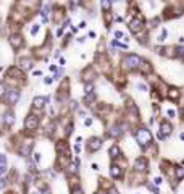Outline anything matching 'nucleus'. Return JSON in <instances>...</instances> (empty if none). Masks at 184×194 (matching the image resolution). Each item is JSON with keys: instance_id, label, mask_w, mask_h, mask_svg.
I'll return each mask as SVG.
<instances>
[{"instance_id": "obj_1", "label": "nucleus", "mask_w": 184, "mask_h": 194, "mask_svg": "<svg viewBox=\"0 0 184 194\" xmlns=\"http://www.w3.org/2000/svg\"><path fill=\"white\" fill-rule=\"evenodd\" d=\"M136 139L139 142V146L142 147H147V146L152 144V134L147 128H139L136 131Z\"/></svg>"}, {"instance_id": "obj_2", "label": "nucleus", "mask_w": 184, "mask_h": 194, "mask_svg": "<svg viewBox=\"0 0 184 194\" xmlns=\"http://www.w3.org/2000/svg\"><path fill=\"white\" fill-rule=\"evenodd\" d=\"M123 63L126 66H129V68H132V70H136V68H139L141 63H142V58L139 57V55H128L124 60H123Z\"/></svg>"}, {"instance_id": "obj_3", "label": "nucleus", "mask_w": 184, "mask_h": 194, "mask_svg": "<svg viewBox=\"0 0 184 194\" xmlns=\"http://www.w3.org/2000/svg\"><path fill=\"white\" fill-rule=\"evenodd\" d=\"M20 95H21V92L18 91V89H10V91L5 94V99H7V102H8L10 105H15V103L20 100Z\"/></svg>"}, {"instance_id": "obj_4", "label": "nucleus", "mask_w": 184, "mask_h": 194, "mask_svg": "<svg viewBox=\"0 0 184 194\" xmlns=\"http://www.w3.org/2000/svg\"><path fill=\"white\" fill-rule=\"evenodd\" d=\"M173 133V126L168 121H162L160 123V139H165L166 136H170Z\"/></svg>"}, {"instance_id": "obj_5", "label": "nucleus", "mask_w": 184, "mask_h": 194, "mask_svg": "<svg viewBox=\"0 0 184 194\" xmlns=\"http://www.w3.org/2000/svg\"><path fill=\"white\" fill-rule=\"evenodd\" d=\"M24 126H26V129H31V131L37 129V126H39V118H37L36 115H29L24 120Z\"/></svg>"}, {"instance_id": "obj_6", "label": "nucleus", "mask_w": 184, "mask_h": 194, "mask_svg": "<svg viewBox=\"0 0 184 194\" xmlns=\"http://www.w3.org/2000/svg\"><path fill=\"white\" fill-rule=\"evenodd\" d=\"M142 28H144V20L142 18H132V20L129 21V29H131L132 33H139Z\"/></svg>"}, {"instance_id": "obj_7", "label": "nucleus", "mask_w": 184, "mask_h": 194, "mask_svg": "<svg viewBox=\"0 0 184 194\" xmlns=\"http://www.w3.org/2000/svg\"><path fill=\"white\" fill-rule=\"evenodd\" d=\"M23 36L21 34H12L10 36V44H12L13 49H21L23 47Z\"/></svg>"}, {"instance_id": "obj_8", "label": "nucleus", "mask_w": 184, "mask_h": 194, "mask_svg": "<svg viewBox=\"0 0 184 194\" xmlns=\"http://www.w3.org/2000/svg\"><path fill=\"white\" fill-rule=\"evenodd\" d=\"M87 146H89L90 152H95V150H98V149L102 147V139H100V138H90Z\"/></svg>"}, {"instance_id": "obj_9", "label": "nucleus", "mask_w": 184, "mask_h": 194, "mask_svg": "<svg viewBox=\"0 0 184 194\" xmlns=\"http://www.w3.org/2000/svg\"><path fill=\"white\" fill-rule=\"evenodd\" d=\"M134 168H136V170H139V172H144V170H147V160H145V157L136 159V162H134Z\"/></svg>"}, {"instance_id": "obj_10", "label": "nucleus", "mask_w": 184, "mask_h": 194, "mask_svg": "<svg viewBox=\"0 0 184 194\" xmlns=\"http://www.w3.org/2000/svg\"><path fill=\"white\" fill-rule=\"evenodd\" d=\"M2 121H3V125L8 128V126H12L13 121H15V116H13V112H7L3 115V118H2Z\"/></svg>"}, {"instance_id": "obj_11", "label": "nucleus", "mask_w": 184, "mask_h": 194, "mask_svg": "<svg viewBox=\"0 0 184 194\" xmlns=\"http://www.w3.org/2000/svg\"><path fill=\"white\" fill-rule=\"evenodd\" d=\"M31 147H33V142L31 141H24L23 142V147H20V154L21 155H29V150H31Z\"/></svg>"}, {"instance_id": "obj_12", "label": "nucleus", "mask_w": 184, "mask_h": 194, "mask_svg": "<svg viewBox=\"0 0 184 194\" xmlns=\"http://www.w3.org/2000/svg\"><path fill=\"white\" fill-rule=\"evenodd\" d=\"M45 102H47V99H45V97H34L33 107L34 108H44L45 107Z\"/></svg>"}, {"instance_id": "obj_13", "label": "nucleus", "mask_w": 184, "mask_h": 194, "mask_svg": "<svg viewBox=\"0 0 184 194\" xmlns=\"http://www.w3.org/2000/svg\"><path fill=\"white\" fill-rule=\"evenodd\" d=\"M20 65H21V68H23V70H28V68L31 70V68H33V62H31L29 58H21Z\"/></svg>"}, {"instance_id": "obj_14", "label": "nucleus", "mask_w": 184, "mask_h": 194, "mask_svg": "<svg viewBox=\"0 0 184 194\" xmlns=\"http://www.w3.org/2000/svg\"><path fill=\"white\" fill-rule=\"evenodd\" d=\"M7 172V157L0 155V175H3Z\"/></svg>"}, {"instance_id": "obj_15", "label": "nucleus", "mask_w": 184, "mask_h": 194, "mask_svg": "<svg viewBox=\"0 0 184 194\" xmlns=\"http://www.w3.org/2000/svg\"><path fill=\"white\" fill-rule=\"evenodd\" d=\"M110 173H111V176H113V178H118L119 175H121V168H119L118 165H111Z\"/></svg>"}, {"instance_id": "obj_16", "label": "nucleus", "mask_w": 184, "mask_h": 194, "mask_svg": "<svg viewBox=\"0 0 184 194\" xmlns=\"http://www.w3.org/2000/svg\"><path fill=\"white\" fill-rule=\"evenodd\" d=\"M78 167H79V162L78 160H74L73 163H70V165H68V172H70V173H78Z\"/></svg>"}, {"instance_id": "obj_17", "label": "nucleus", "mask_w": 184, "mask_h": 194, "mask_svg": "<svg viewBox=\"0 0 184 194\" xmlns=\"http://www.w3.org/2000/svg\"><path fill=\"white\" fill-rule=\"evenodd\" d=\"M110 157H111V159L119 157V147H118V146H113V147L110 149Z\"/></svg>"}, {"instance_id": "obj_18", "label": "nucleus", "mask_w": 184, "mask_h": 194, "mask_svg": "<svg viewBox=\"0 0 184 194\" xmlns=\"http://www.w3.org/2000/svg\"><path fill=\"white\" fill-rule=\"evenodd\" d=\"M184 176V168L183 167H176V180H183Z\"/></svg>"}, {"instance_id": "obj_19", "label": "nucleus", "mask_w": 184, "mask_h": 194, "mask_svg": "<svg viewBox=\"0 0 184 194\" xmlns=\"http://www.w3.org/2000/svg\"><path fill=\"white\" fill-rule=\"evenodd\" d=\"M178 97H179V91H178V89H171V91H170V99H178Z\"/></svg>"}, {"instance_id": "obj_20", "label": "nucleus", "mask_w": 184, "mask_h": 194, "mask_svg": "<svg viewBox=\"0 0 184 194\" xmlns=\"http://www.w3.org/2000/svg\"><path fill=\"white\" fill-rule=\"evenodd\" d=\"M8 74H13V76H20V78H23V73H21L20 70H16V68H12V70L8 71Z\"/></svg>"}, {"instance_id": "obj_21", "label": "nucleus", "mask_w": 184, "mask_h": 194, "mask_svg": "<svg viewBox=\"0 0 184 194\" xmlns=\"http://www.w3.org/2000/svg\"><path fill=\"white\" fill-rule=\"evenodd\" d=\"M92 92H94V84L86 83V94H92Z\"/></svg>"}, {"instance_id": "obj_22", "label": "nucleus", "mask_w": 184, "mask_h": 194, "mask_svg": "<svg viewBox=\"0 0 184 194\" xmlns=\"http://www.w3.org/2000/svg\"><path fill=\"white\" fill-rule=\"evenodd\" d=\"M119 134H121V129H119L118 131V126H115V128H111V131H110V136H119Z\"/></svg>"}, {"instance_id": "obj_23", "label": "nucleus", "mask_w": 184, "mask_h": 194, "mask_svg": "<svg viewBox=\"0 0 184 194\" xmlns=\"http://www.w3.org/2000/svg\"><path fill=\"white\" fill-rule=\"evenodd\" d=\"M5 94H7V87H5L3 83H0V99H2Z\"/></svg>"}, {"instance_id": "obj_24", "label": "nucleus", "mask_w": 184, "mask_h": 194, "mask_svg": "<svg viewBox=\"0 0 184 194\" xmlns=\"http://www.w3.org/2000/svg\"><path fill=\"white\" fill-rule=\"evenodd\" d=\"M110 7H111L110 2H107V0H103V2H102V8H103V10H108Z\"/></svg>"}, {"instance_id": "obj_25", "label": "nucleus", "mask_w": 184, "mask_h": 194, "mask_svg": "<svg viewBox=\"0 0 184 194\" xmlns=\"http://www.w3.org/2000/svg\"><path fill=\"white\" fill-rule=\"evenodd\" d=\"M107 194H119V193H118V189H116V188H110Z\"/></svg>"}, {"instance_id": "obj_26", "label": "nucleus", "mask_w": 184, "mask_h": 194, "mask_svg": "<svg viewBox=\"0 0 184 194\" xmlns=\"http://www.w3.org/2000/svg\"><path fill=\"white\" fill-rule=\"evenodd\" d=\"M37 31H39V25H34V28H33V31H31V33H33V34H37Z\"/></svg>"}, {"instance_id": "obj_27", "label": "nucleus", "mask_w": 184, "mask_h": 194, "mask_svg": "<svg viewBox=\"0 0 184 194\" xmlns=\"http://www.w3.org/2000/svg\"><path fill=\"white\" fill-rule=\"evenodd\" d=\"M5 184H7V183H5V180H2V178H0V189H3Z\"/></svg>"}, {"instance_id": "obj_28", "label": "nucleus", "mask_w": 184, "mask_h": 194, "mask_svg": "<svg viewBox=\"0 0 184 194\" xmlns=\"http://www.w3.org/2000/svg\"><path fill=\"white\" fill-rule=\"evenodd\" d=\"M34 160H36V162L41 160V154H34Z\"/></svg>"}, {"instance_id": "obj_29", "label": "nucleus", "mask_w": 184, "mask_h": 194, "mask_svg": "<svg viewBox=\"0 0 184 194\" xmlns=\"http://www.w3.org/2000/svg\"><path fill=\"white\" fill-rule=\"evenodd\" d=\"M115 36L119 39V37H123V33H121V31H116V33H115Z\"/></svg>"}, {"instance_id": "obj_30", "label": "nucleus", "mask_w": 184, "mask_h": 194, "mask_svg": "<svg viewBox=\"0 0 184 194\" xmlns=\"http://www.w3.org/2000/svg\"><path fill=\"white\" fill-rule=\"evenodd\" d=\"M86 125H87V126H89V125H92V118H87V120H86Z\"/></svg>"}, {"instance_id": "obj_31", "label": "nucleus", "mask_w": 184, "mask_h": 194, "mask_svg": "<svg viewBox=\"0 0 184 194\" xmlns=\"http://www.w3.org/2000/svg\"><path fill=\"white\" fill-rule=\"evenodd\" d=\"M52 83V78H45V84H50Z\"/></svg>"}]
</instances>
